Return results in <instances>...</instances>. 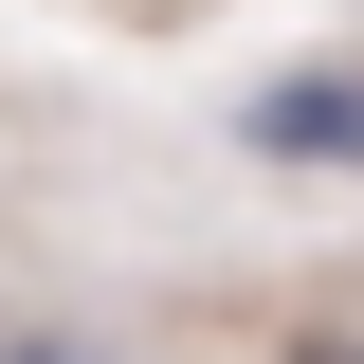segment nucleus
Masks as SVG:
<instances>
[{
	"label": "nucleus",
	"mask_w": 364,
	"mask_h": 364,
	"mask_svg": "<svg viewBox=\"0 0 364 364\" xmlns=\"http://www.w3.org/2000/svg\"><path fill=\"white\" fill-rule=\"evenodd\" d=\"M237 146L255 164H364V73H273L237 109Z\"/></svg>",
	"instance_id": "obj_1"
},
{
	"label": "nucleus",
	"mask_w": 364,
	"mask_h": 364,
	"mask_svg": "<svg viewBox=\"0 0 364 364\" xmlns=\"http://www.w3.org/2000/svg\"><path fill=\"white\" fill-rule=\"evenodd\" d=\"M0 364H73V346H0Z\"/></svg>",
	"instance_id": "obj_2"
},
{
	"label": "nucleus",
	"mask_w": 364,
	"mask_h": 364,
	"mask_svg": "<svg viewBox=\"0 0 364 364\" xmlns=\"http://www.w3.org/2000/svg\"><path fill=\"white\" fill-rule=\"evenodd\" d=\"M310 364H364V346H310Z\"/></svg>",
	"instance_id": "obj_3"
}]
</instances>
